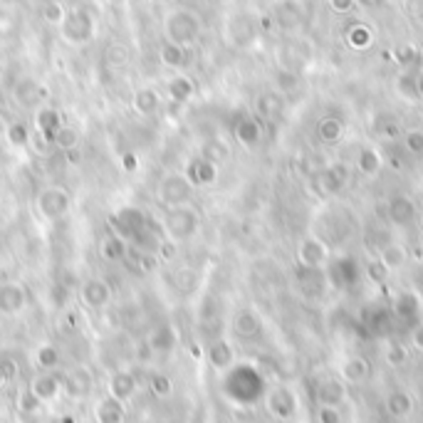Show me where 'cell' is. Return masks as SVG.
<instances>
[{
	"label": "cell",
	"mask_w": 423,
	"mask_h": 423,
	"mask_svg": "<svg viewBox=\"0 0 423 423\" xmlns=\"http://www.w3.org/2000/svg\"><path fill=\"white\" fill-rule=\"evenodd\" d=\"M419 240H421V248H423V233H421V238H419Z\"/></svg>",
	"instance_id": "obj_45"
},
{
	"label": "cell",
	"mask_w": 423,
	"mask_h": 423,
	"mask_svg": "<svg viewBox=\"0 0 423 423\" xmlns=\"http://www.w3.org/2000/svg\"><path fill=\"white\" fill-rule=\"evenodd\" d=\"M198 156H203V159H208V161H211V164L221 166L223 161H228V159H231V146H228L223 139L211 137L208 141H203V146H201V154H198Z\"/></svg>",
	"instance_id": "obj_25"
},
{
	"label": "cell",
	"mask_w": 423,
	"mask_h": 423,
	"mask_svg": "<svg viewBox=\"0 0 423 423\" xmlns=\"http://www.w3.org/2000/svg\"><path fill=\"white\" fill-rule=\"evenodd\" d=\"M28 307V290L23 282L8 280L0 285V315L13 317Z\"/></svg>",
	"instance_id": "obj_8"
},
{
	"label": "cell",
	"mask_w": 423,
	"mask_h": 423,
	"mask_svg": "<svg viewBox=\"0 0 423 423\" xmlns=\"http://www.w3.org/2000/svg\"><path fill=\"white\" fill-rule=\"evenodd\" d=\"M80 144H82L80 132H77L75 127H70V124H62V127L55 132V137H52V149H60V151H65V154L77 151Z\"/></svg>",
	"instance_id": "obj_24"
},
{
	"label": "cell",
	"mask_w": 423,
	"mask_h": 423,
	"mask_svg": "<svg viewBox=\"0 0 423 423\" xmlns=\"http://www.w3.org/2000/svg\"><path fill=\"white\" fill-rule=\"evenodd\" d=\"M347 184V174L342 169H329L325 171V188L329 193H337L339 188Z\"/></svg>",
	"instance_id": "obj_37"
},
{
	"label": "cell",
	"mask_w": 423,
	"mask_h": 423,
	"mask_svg": "<svg viewBox=\"0 0 423 423\" xmlns=\"http://www.w3.org/2000/svg\"><path fill=\"white\" fill-rule=\"evenodd\" d=\"M8 384V374L3 372V367H0V389H3V386Z\"/></svg>",
	"instance_id": "obj_44"
},
{
	"label": "cell",
	"mask_w": 423,
	"mask_h": 423,
	"mask_svg": "<svg viewBox=\"0 0 423 423\" xmlns=\"http://www.w3.org/2000/svg\"><path fill=\"white\" fill-rule=\"evenodd\" d=\"M60 127H62V117L55 107L35 109V129H38V134H43L45 139L52 141V137H55V132Z\"/></svg>",
	"instance_id": "obj_21"
},
{
	"label": "cell",
	"mask_w": 423,
	"mask_h": 423,
	"mask_svg": "<svg viewBox=\"0 0 423 423\" xmlns=\"http://www.w3.org/2000/svg\"><path fill=\"white\" fill-rule=\"evenodd\" d=\"M404 263H406V253H404V248H401V245L391 243V245H386V248L381 250V268H384L386 273H389V270H399Z\"/></svg>",
	"instance_id": "obj_30"
},
{
	"label": "cell",
	"mask_w": 423,
	"mask_h": 423,
	"mask_svg": "<svg viewBox=\"0 0 423 423\" xmlns=\"http://www.w3.org/2000/svg\"><path fill=\"white\" fill-rule=\"evenodd\" d=\"M171 280L176 282V287H179V290L188 292V290H193V287H196L198 275H196V270H191V268H181V270H176Z\"/></svg>",
	"instance_id": "obj_35"
},
{
	"label": "cell",
	"mask_w": 423,
	"mask_h": 423,
	"mask_svg": "<svg viewBox=\"0 0 423 423\" xmlns=\"http://www.w3.org/2000/svg\"><path fill=\"white\" fill-rule=\"evenodd\" d=\"M208 359L216 369H228L233 364V349L228 342H213L211 349H208Z\"/></svg>",
	"instance_id": "obj_29"
},
{
	"label": "cell",
	"mask_w": 423,
	"mask_h": 423,
	"mask_svg": "<svg viewBox=\"0 0 423 423\" xmlns=\"http://www.w3.org/2000/svg\"><path fill=\"white\" fill-rule=\"evenodd\" d=\"M149 344H151V349H156V352H169V349L174 347V332H171L169 327L156 329V332L151 334Z\"/></svg>",
	"instance_id": "obj_32"
},
{
	"label": "cell",
	"mask_w": 423,
	"mask_h": 423,
	"mask_svg": "<svg viewBox=\"0 0 423 423\" xmlns=\"http://www.w3.org/2000/svg\"><path fill=\"white\" fill-rule=\"evenodd\" d=\"M404 146L409 154L414 156H423V132L421 129H411V132L404 134Z\"/></svg>",
	"instance_id": "obj_36"
},
{
	"label": "cell",
	"mask_w": 423,
	"mask_h": 423,
	"mask_svg": "<svg viewBox=\"0 0 423 423\" xmlns=\"http://www.w3.org/2000/svg\"><path fill=\"white\" fill-rule=\"evenodd\" d=\"M419 218H421V221H423V211H421V213H419Z\"/></svg>",
	"instance_id": "obj_46"
},
{
	"label": "cell",
	"mask_w": 423,
	"mask_h": 423,
	"mask_svg": "<svg viewBox=\"0 0 423 423\" xmlns=\"http://www.w3.org/2000/svg\"><path fill=\"white\" fill-rule=\"evenodd\" d=\"M159 62L166 67V70H184L188 62V47L166 43L159 47Z\"/></svg>",
	"instance_id": "obj_22"
},
{
	"label": "cell",
	"mask_w": 423,
	"mask_h": 423,
	"mask_svg": "<svg viewBox=\"0 0 423 423\" xmlns=\"http://www.w3.org/2000/svg\"><path fill=\"white\" fill-rule=\"evenodd\" d=\"M94 423H124V416H127V411H124V404L122 401H117L114 396H104V399H99L97 404H94Z\"/></svg>",
	"instance_id": "obj_17"
},
{
	"label": "cell",
	"mask_w": 423,
	"mask_h": 423,
	"mask_svg": "<svg viewBox=\"0 0 423 423\" xmlns=\"http://www.w3.org/2000/svg\"><path fill=\"white\" fill-rule=\"evenodd\" d=\"M13 99L20 109H40L47 99V90L33 77H23L15 82L13 87Z\"/></svg>",
	"instance_id": "obj_7"
},
{
	"label": "cell",
	"mask_w": 423,
	"mask_h": 423,
	"mask_svg": "<svg viewBox=\"0 0 423 423\" xmlns=\"http://www.w3.org/2000/svg\"><path fill=\"white\" fill-rule=\"evenodd\" d=\"M127 253H129V240H124L122 235H117V233H107L102 238V243H99V258L109 265L122 263V260L127 258Z\"/></svg>",
	"instance_id": "obj_18"
},
{
	"label": "cell",
	"mask_w": 423,
	"mask_h": 423,
	"mask_svg": "<svg viewBox=\"0 0 423 423\" xmlns=\"http://www.w3.org/2000/svg\"><path fill=\"white\" fill-rule=\"evenodd\" d=\"M30 137H33V132H30L28 124H23V122H10L8 129H5V141H8L13 149H25V146H30Z\"/></svg>",
	"instance_id": "obj_28"
},
{
	"label": "cell",
	"mask_w": 423,
	"mask_h": 423,
	"mask_svg": "<svg viewBox=\"0 0 423 423\" xmlns=\"http://www.w3.org/2000/svg\"><path fill=\"white\" fill-rule=\"evenodd\" d=\"M137 389H139V381L132 372H114L107 381V394L114 396L117 401H122V404H127V401L137 394Z\"/></svg>",
	"instance_id": "obj_15"
},
{
	"label": "cell",
	"mask_w": 423,
	"mask_h": 423,
	"mask_svg": "<svg viewBox=\"0 0 423 423\" xmlns=\"http://www.w3.org/2000/svg\"><path fill=\"white\" fill-rule=\"evenodd\" d=\"M112 226H114L112 233L122 235L124 240H132L137 235L146 233L144 216H141V211H137V208H122V211H117L112 216Z\"/></svg>",
	"instance_id": "obj_10"
},
{
	"label": "cell",
	"mask_w": 423,
	"mask_h": 423,
	"mask_svg": "<svg viewBox=\"0 0 423 423\" xmlns=\"http://www.w3.org/2000/svg\"><path fill=\"white\" fill-rule=\"evenodd\" d=\"M94 389V376L87 367H77L62 376V394L70 399H87Z\"/></svg>",
	"instance_id": "obj_9"
},
{
	"label": "cell",
	"mask_w": 423,
	"mask_h": 423,
	"mask_svg": "<svg viewBox=\"0 0 423 423\" xmlns=\"http://www.w3.org/2000/svg\"><path fill=\"white\" fill-rule=\"evenodd\" d=\"M386 208H389L391 223H394V226H399V228L414 226V223L419 221V208L414 206V201H411V198L401 196V193L391 196L389 201H386Z\"/></svg>",
	"instance_id": "obj_11"
},
{
	"label": "cell",
	"mask_w": 423,
	"mask_h": 423,
	"mask_svg": "<svg viewBox=\"0 0 423 423\" xmlns=\"http://www.w3.org/2000/svg\"><path fill=\"white\" fill-rule=\"evenodd\" d=\"M28 389L33 391L35 399H40L43 404H52V401L62 394V379L55 372H40L30 381Z\"/></svg>",
	"instance_id": "obj_12"
},
{
	"label": "cell",
	"mask_w": 423,
	"mask_h": 423,
	"mask_svg": "<svg viewBox=\"0 0 423 423\" xmlns=\"http://www.w3.org/2000/svg\"><path fill=\"white\" fill-rule=\"evenodd\" d=\"M198 228H201V216H198V211L191 203L188 206L166 208L164 218H161V231L174 245L188 243L191 238H196Z\"/></svg>",
	"instance_id": "obj_1"
},
{
	"label": "cell",
	"mask_w": 423,
	"mask_h": 423,
	"mask_svg": "<svg viewBox=\"0 0 423 423\" xmlns=\"http://www.w3.org/2000/svg\"><path fill=\"white\" fill-rule=\"evenodd\" d=\"M414 342H416V347L423 349V325L414 332Z\"/></svg>",
	"instance_id": "obj_42"
},
{
	"label": "cell",
	"mask_w": 423,
	"mask_h": 423,
	"mask_svg": "<svg viewBox=\"0 0 423 423\" xmlns=\"http://www.w3.org/2000/svg\"><path fill=\"white\" fill-rule=\"evenodd\" d=\"M65 15H67L65 5L57 3V0H52V3H47L45 8H43V18H45V23H47V25H52V28H60L62 20H65Z\"/></svg>",
	"instance_id": "obj_33"
},
{
	"label": "cell",
	"mask_w": 423,
	"mask_h": 423,
	"mask_svg": "<svg viewBox=\"0 0 423 423\" xmlns=\"http://www.w3.org/2000/svg\"><path fill=\"white\" fill-rule=\"evenodd\" d=\"M233 134H235V139L245 146V149H255V146L260 144V139H263V129H260V122L255 117L238 119Z\"/></svg>",
	"instance_id": "obj_20"
},
{
	"label": "cell",
	"mask_w": 423,
	"mask_h": 423,
	"mask_svg": "<svg viewBox=\"0 0 423 423\" xmlns=\"http://www.w3.org/2000/svg\"><path fill=\"white\" fill-rule=\"evenodd\" d=\"M5 129H8V122H5L3 114H0V141L5 139Z\"/></svg>",
	"instance_id": "obj_43"
},
{
	"label": "cell",
	"mask_w": 423,
	"mask_h": 423,
	"mask_svg": "<svg viewBox=\"0 0 423 423\" xmlns=\"http://www.w3.org/2000/svg\"><path fill=\"white\" fill-rule=\"evenodd\" d=\"M193 186L186 174H166L156 186V201L164 208L188 206L193 201Z\"/></svg>",
	"instance_id": "obj_5"
},
{
	"label": "cell",
	"mask_w": 423,
	"mask_h": 423,
	"mask_svg": "<svg viewBox=\"0 0 423 423\" xmlns=\"http://www.w3.org/2000/svg\"><path fill=\"white\" fill-rule=\"evenodd\" d=\"M201 18L191 8H174L164 18V38L166 43L181 47H191L201 35Z\"/></svg>",
	"instance_id": "obj_2"
},
{
	"label": "cell",
	"mask_w": 423,
	"mask_h": 423,
	"mask_svg": "<svg viewBox=\"0 0 423 423\" xmlns=\"http://www.w3.org/2000/svg\"><path fill=\"white\" fill-rule=\"evenodd\" d=\"M149 386H151V391H154V396H159V399H166V396H171V391H174V384H171V379L166 374H154Z\"/></svg>",
	"instance_id": "obj_34"
},
{
	"label": "cell",
	"mask_w": 423,
	"mask_h": 423,
	"mask_svg": "<svg viewBox=\"0 0 423 423\" xmlns=\"http://www.w3.org/2000/svg\"><path fill=\"white\" fill-rule=\"evenodd\" d=\"M184 174L188 176V181H191L193 186H211V184H216V179H218V166L211 164L208 159H203V156H193V159L188 161Z\"/></svg>",
	"instance_id": "obj_14"
},
{
	"label": "cell",
	"mask_w": 423,
	"mask_h": 423,
	"mask_svg": "<svg viewBox=\"0 0 423 423\" xmlns=\"http://www.w3.org/2000/svg\"><path fill=\"white\" fill-rule=\"evenodd\" d=\"M132 109L139 117H156L161 109V94L154 87H139L132 94Z\"/></svg>",
	"instance_id": "obj_16"
},
{
	"label": "cell",
	"mask_w": 423,
	"mask_h": 423,
	"mask_svg": "<svg viewBox=\"0 0 423 423\" xmlns=\"http://www.w3.org/2000/svg\"><path fill=\"white\" fill-rule=\"evenodd\" d=\"M258 329H260V320L253 310H240L238 315L233 317V332L238 334V337H243V339L255 337Z\"/></svg>",
	"instance_id": "obj_26"
},
{
	"label": "cell",
	"mask_w": 423,
	"mask_h": 423,
	"mask_svg": "<svg viewBox=\"0 0 423 423\" xmlns=\"http://www.w3.org/2000/svg\"><path fill=\"white\" fill-rule=\"evenodd\" d=\"M97 35V20L90 10L85 8H75L67 10L65 20L60 25V38L72 47H85L90 45Z\"/></svg>",
	"instance_id": "obj_3"
},
{
	"label": "cell",
	"mask_w": 423,
	"mask_h": 423,
	"mask_svg": "<svg viewBox=\"0 0 423 423\" xmlns=\"http://www.w3.org/2000/svg\"><path fill=\"white\" fill-rule=\"evenodd\" d=\"M384 166V159L379 156V151L372 149V146H364L362 154L357 159V169L362 171L364 176H376Z\"/></svg>",
	"instance_id": "obj_27"
},
{
	"label": "cell",
	"mask_w": 423,
	"mask_h": 423,
	"mask_svg": "<svg viewBox=\"0 0 423 423\" xmlns=\"http://www.w3.org/2000/svg\"><path fill=\"white\" fill-rule=\"evenodd\" d=\"M80 302L87 310H104L112 302V285L99 275L87 278L80 287Z\"/></svg>",
	"instance_id": "obj_6"
},
{
	"label": "cell",
	"mask_w": 423,
	"mask_h": 423,
	"mask_svg": "<svg viewBox=\"0 0 423 423\" xmlns=\"http://www.w3.org/2000/svg\"><path fill=\"white\" fill-rule=\"evenodd\" d=\"M70 208H72V198L62 186H45L35 196V213L47 223H55L60 218H65L70 213Z\"/></svg>",
	"instance_id": "obj_4"
},
{
	"label": "cell",
	"mask_w": 423,
	"mask_h": 423,
	"mask_svg": "<svg viewBox=\"0 0 423 423\" xmlns=\"http://www.w3.org/2000/svg\"><path fill=\"white\" fill-rule=\"evenodd\" d=\"M342 134H344V124L339 122V119H332V117L322 119V124H320V139L322 141L334 144V141L342 139Z\"/></svg>",
	"instance_id": "obj_31"
},
{
	"label": "cell",
	"mask_w": 423,
	"mask_h": 423,
	"mask_svg": "<svg viewBox=\"0 0 423 423\" xmlns=\"http://www.w3.org/2000/svg\"><path fill=\"white\" fill-rule=\"evenodd\" d=\"M107 60L114 62V65H117V62H119V65H124V62L129 60V52L124 50V47H119V45H112V47H109V52H107Z\"/></svg>",
	"instance_id": "obj_39"
},
{
	"label": "cell",
	"mask_w": 423,
	"mask_h": 423,
	"mask_svg": "<svg viewBox=\"0 0 423 423\" xmlns=\"http://www.w3.org/2000/svg\"><path fill=\"white\" fill-rule=\"evenodd\" d=\"M119 164H122L124 174H134V171L139 169V159H137V154H122V156H119Z\"/></svg>",
	"instance_id": "obj_40"
},
{
	"label": "cell",
	"mask_w": 423,
	"mask_h": 423,
	"mask_svg": "<svg viewBox=\"0 0 423 423\" xmlns=\"http://www.w3.org/2000/svg\"><path fill=\"white\" fill-rule=\"evenodd\" d=\"M297 258H300V263L305 265V268L310 270H317L322 268V265L329 260V248L325 243H322L320 238H315V235H310V238L302 240L300 245V253H297Z\"/></svg>",
	"instance_id": "obj_13"
},
{
	"label": "cell",
	"mask_w": 423,
	"mask_h": 423,
	"mask_svg": "<svg viewBox=\"0 0 423 423\" xmlns=\"http://www.w3.org/2000/svg\"><path fill=\"white\" fill-rule=\"evenodd\" d=\"M329 3H332L334 10H349L352 8V0H329Z\"/></svg>",
	"instance_id": "obj_41"
},
{
	"label": "cell",
	"mask_w": 423,
	"mask_h": 423,
	"mask_svg": "<svg viewBox=\"0 0 423 423\" xmlns=\"http://www.w3.org/2000/svg\"><path fill=\"white\" fill-rule=\"evenodd\" d=\"M166 94H169L171 102L186 104L196 97V82L188 75H174L166 80Z\"/></svg>",
	"instance_id": "obj_19"
},
{
	"label": "cell",
	"mask_w": 423,
	"mask_h": 423,
	"mask_svg": "<svg viewBox=\"0 0 423 423\" xmlns=\"http://www.w3.org/2000/svg\"><path fill=\"white\" fill-rule=\"evenodd\" d=\"M33 359H35V367H38L40 372H55V369L60 367V362H62V354H60V349H57L55 344L45 342V344H40V347L35 349Z\"/></svg>",
	"instance_id": "obj_23"
},
{
	"label": "cell",
	"mask_w": 423,
	"mask_h": 423,
	"mask_svg": "<svg viewBox=\"0 0 423 423\" xmlns=\"http://www.w3.org/2000/svg\"><path fill=\"white\" fill-rule=\"evenodd\" d=\"M258 109H260V114H265V117H273L275 109H278V102H275L273 94H263V97L258 99Z\"/></svg>",
	"instance_id": "obj_38"
}]
</instances>
